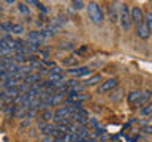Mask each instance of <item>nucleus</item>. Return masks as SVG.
<instances>
[{
    "instance_id": "nucleus-1",
    "label": "nucleus",
    "mask_w": 152,
    "mask_h": 142,
    "mask_svg": "<svg viewBox=\"0 0 152 142\" xmlns=\"http://www.w3.org/2000/svg\"><path fill=\"white\" fill-rule=\"evenodd\" d=\"M87 7V14H89V19L92 21L94 24H102L104 21V13H103V8L100 7L97 2H89Z\"/></svg>"
},
{
    "instance_id": "nucleus-2",
    "label": "nucleus",
    "mask_w": 152,
    "mask_h": 142,
    "mask_svg": "<svg viewBox=\"0 0 152 142\" xmlns=\"http://www.w3.org/2000/svg\"><path fill=\"white\" fill-rule=\"evenodd\" d=\"M119 22L124 32H128L132 27V19H130V8L125 3H121L119 7Z\"/></svg>"
},
{
    "instance_id": "nucleus-3",
    "label": "nucleus",
    "mask_w": 152,
    "mask_h": 142,
    "mask_svg": "<svg viewBox=\"0 0 152 142\" xmlns=\"http://www.w3.org/2000/svg\"><path fill=\"white\" fill-rule=\"evenodd\" d=\"M130 19H132V24H135V25H141L142 22H144V13H142L141 7H132L130 9Z\"/></svg>"
},
{
    "instance_id": "nucleus-4",
    "label": "nucleus",
    "mask_w": 152,
    "mask_h": 142,
    "mask_svg": "<svg viewBox=\"0 0 152 142\" xmlns=\"http://www.w3.org/2000/svg\"><path fill=\"white\" fill-rule=\"evenodd\" d=\"M119 85V79L117 78H109L106 79L104 82H102V85L98 87V92L100 93H106V92H111V90H114Z\"/></svg>"
},
{
    "instance_id": "nucleus-5",
    "label": "nucleus",
    "mask_w": 152,
    "mask_h": 142,
    "mask_svg": "<svg viewBox=\"0 0 152 142\" xmlns=\"http://www.w3.org/2000/svg\"><path fill=\"white\" fill-rule=\"evenodd\" d=\"M3 27H5V33H14V35H21L24 33V27L21 24H14V22H10V21H5L3 22Z\"/></svg>"
},
{
    "instance_id": "nucleus-6",
    "label": "nucleus",
    "mask_w": 152,
    "mask_h": 142,
    "mask_svg": "<svg viewBox=\"0 0 152 142\" xmlns=\"http://www.w3.org/2000/svg\"><path fill=\"white\" fill-rule=\"evenodd\" d=\"M66 73L71 74V76H76V78H81V76L90 74V68L89 66H75V68L66 70Z\"/></svg>"
},
{
    "instance_id": "nucleus-7",
    "label": "nucleus",
    "mask_w": 152,
    "mask_h": 142,
    "mask_svg": "<svg viewBox=\"0 0 152 142\" xmlns=\"http://www.w3.org/2000/svg\"><path fill=\"white\" fill-rule=\"evenodd\" d=\"M119 7H121V3H111L108 7V14H109V21L111 22L119 21Z\"/></svg>"
},
{
    "instance_id": "nucleus-8",
    "label": "nucleus",
    "mask_w": 152,
    "mask_h": 142,
    "mask_svg": "<svg viewBox=\"0 0 152 142\" xmlns=\"http://www.w3.org/2000/svg\"><path fill=\"white\" fill-rule=\"evenodd\" d=\"M38 82H41V74L40 73H30L24 78V84H27V85H35Z\"/></svg>"
},
{
    "instance_id": "nucleus-9",
    "label": "nucleus",
    "mask_w": 152,
    "mask_h": 142,
    "mask_svg": "<svg viewBox=\"0 0 152 142\" xmlns=\"http://www.w3.org/2000/svg\"><path fill=\"white\" fill-rule=\"evenodd\" d=\"M136 35L141 38V40H147V38L151 36V32L147 30V27H146V24L142 22L141 25H138L136 27Z\"/></svg>"
},
{
    "instance_id": "nucleus-10",
    "label": "nucleus",
    "mask_w": 152,
    "mask_h": 142,
    "mask_svg": "<svg viewBox=\"0 0 152 142\" xmlns=\"http://www.w3.org/2000/svg\"><path fill=\"white\" fill-rule=\"evenodd\" d=\"M151 95H152L151 90H144V92H141L140 99H138V101L135 103V106H142V104H146V101L151 98Z\"/></svg>"
},
{
    "instance_id": "nucleus-11",
    "label": "nucleus",
    "mask_w": 152,
    "mask_h": 142,
    "mask_svg": "<svg viewBox=\"0 0 152 142\" xmlns=\"http://www.w3.org/2000/svg\"><path fill=\"white\" fill-rule=\"evenodd\" d=\"M51 120H54V111H52V109H45L41 114V122L51 123Z\"/></svg>"
},
{
    "instance_id": "nucleus-12",
    "label": "nucleus",
    "mask_w": 152,
    "mask_h": 142,
    "mask_svg": "<svg viewBox=\"0 0 152 142\" xmlns=\"http://www.w3.org/2000/svg\"><path fill=\"white\" fill-rule=\"evenodd\" d=\"M98 82H102V74H94V76H90L87 80H84L83 85H84V87H87V85H95Z\"/></svg>"
},
{
    "instance_id": "nucleus-13",
    "label": "nucleus",
    "mask_w": 152,
    "mask_h": 142,
    "mask_svg": "<svg viewBox=\"0 0 152 142\" xmlns=\"http://www.w3.org/2000/svg\"><path fill=\"white\" fill-rule=\"evenodd\" d=\"M140 95H141L140 90H133V92H130V93H128V96H127L128 103H130V104H135L138 99H140Z\"/></svg>"
},
{
    "instance_id": "nucleus-14",
    "label": "nucleus",
    "mask_w": 152,
    "mask_h": 142,
    "mask_svg": "<svg viewBox=\"0 0 152 142\" xmlns=\"http://www.w3.org/2000/svg\"><path fill=\"white\" fill-rule=\"evenodd\" d=\"M62 63L65 66H71V68H75L76 65H78V57H66V59L62 60Z\"/></svg>"
},
{
    "instance_id": "nucleus-15",
    "label": "nucleus",
    "mask_w": 152,
    "mask_h": 142,
    "mask_svg": "<svg viewBox=\"0 0 152 142\" xmlns=\"http://www.w3.org/2000/svg\"><path fill=\"white\" fill-rule=\"evenodd\" d=\"M144 24H146L147 30L152 33V9H151V11H147V13L144 14Z\"/></svg>"
},
{
    "instance_id": "nucleus-16",
    "label": "nucleus",
    "mask_w": 152,
    "mask_h": 142,
    "mask_svg": "<svg viewBox=\"0 0 152 142\" xmlns=\"http://www.w3.org/2000/svg\"><path fill=\"white\" fill-rule=\"evenodd\" d=\"M141 115H152V101L149 103H146L144 106L141 107V111H140Z\"/></svg>"
},
{
    "instance_id": "nucleus-17",
    "label": "nucleus",
    "mask_w": 152,
    "mask_h": 142,
    "mask_svg": "<svg viewBox=\"0 0 152 142\" xmlns=\"http://www.w3.org/2000/svg\"><path fill=\"white\" fill-rule=\"evenodd\" d=\"M18 9L21 11L22 14H27V16H30V9H28L27 3H18Z\"/></svg>"
},
{
    "instance_id": "nucleus-18",
    "label": "nucleus",
    "mask_w": 152,
    "mask_h": 142,
    "mask_svg": "<svg viewBox=\"0 0 152 142\" xmlns=\"http://www.w3.org/2000/svg\"><path fill=\"white\" fill-rule=\"evenodd\" d=\"M71 7H73L75 9H83L86 7V3L81 2V0H75V2H71Z\"/></svg>"
},
{
    "instance_id": "nucleus-19",
    "label": "nucleus",
    "mask_w": 152,
    "mask_h": 142,
    "mask_svg": "<svg viewBox=\"0 0 152 142\" xmlns=\"http://www.w3.org/2000/svg\"><path fill=\"white\" fill-rule=\"evenodd\" d=\"M59 47H60V49H65V51H70V49H75L76 44H75V43H62Z\"/></svg>"
},
{
    "instance_id": "nucleus-20",
    "label": "nucleus",
    "mask_w": 152,
    "mask_h": 142,
    "mask_svg": "<svg viewBox=\"0 0 152 142\" xmlns=\"http://www.w3.org/2000/svg\"><path fill=\"white\" fill-rule=\"evenodd\" d=\"M141 133H144V134H152V123H149V125H142Z\"/></svg>"
},
{
    "instance_id": "nucleus-21",
    "label": "nucleus",
    "mask_w": 152,
    "mask_h": 142,
    "mask_svg": "<svg viewBox=\"0 0 152 142\" xmlns=\"http://www.w3.org/2000/svg\"><path fill=\"white\" fill-rule=\"evenodd\" d=\"M37 7H38V9H40L41 13H48V9H46V7H45V5H43L41 2H38V5H37Z\"/></svg>"
},
{
    "instance_id": "nucleus-22",
    "label": "nucleus",
    "mask_w": 152,
    "mask_h": 142,
    "mask_svg": "<svg viewBox=\"0 0 152 142\" xmlns=\"http://www.w3.org/2000/svg\"><path fill=\"white\" fill-rule=\"evenodd\" d=\"M86 51H87V47H86V46H83V47H79V49H78V51H76V55H79V54H83V52H86Z\"/></svg>"
},
{
    "instance_id": "nucleus-23",
    "label": "nucleus",
    "mask_w": 152,
    "mask_h": 142,
    "mask_svg": "<svg viewBox=\"0 0 152 142\" xmlns=\"http://www.w3.org/2000/svg\"><path fill=\"white\" fill-rule=\"evenodd\" d=\"M90 123H92V126H94V128H98V122H97V118H90Z\"/></svg>"
},
{
    "instance_id": "nucleus-24",
    "label": "nucleus",
    "mask_w": 152,
    "mask_h": 142,
    "mask_svg": "<svg viewBox=\"0 0 152 142\" xmlns=\"http://www.w3.org/2000/svg\"><path fill=\"white\" fill-rule=\"evenodd\" d=\"M28 125H30V120H27V118H26V122H22V123H21V128H24V126H28Z\"/></svg>"
},
{
    "instance_id": "nucleus-25",
    "label": "nucleus",
    "mask_w": 152,
    "mask_h": 142,
    "mask_svg": "<svg viewBox=\"0 0 152 142\" xmlns=\"http://www.w3.org/2000/svg\"><path fill=\"white\" fill-rule=\"evenodd\" d=\"M0 32L5 33V27H3V22H0Z\"/></svg>"
},
{
    "instance_id": "nucleus-26",
    "label": "nucleus",
    "mask_w": 152,
    "mask_h": 142,
    "mask_svg": "<svg viewBox=\"0 0 152 142\" xmlns=\"http://www.w3.org/2000/svg\"><path fill=\"white\" fill-rule=\"evenodd\" d=\"M149 120H151V122H152V115H151V118H149Z\"/></svg>"
},
{
    "instance_id": "nucleus-27",
    "label": "nucleus",
    "mask_w": 152,
    "mask_h": 142,
    "mask_svg": "<svg viewBox=\"0 0 152 142\" xmlns=\"http://www.w3.org/2000/svg\"><path fill=\"white\" fill-rule=\"evenodd\" d=\"M0 11H2V7H0Z\"/></svg>"
}]
</instances>
